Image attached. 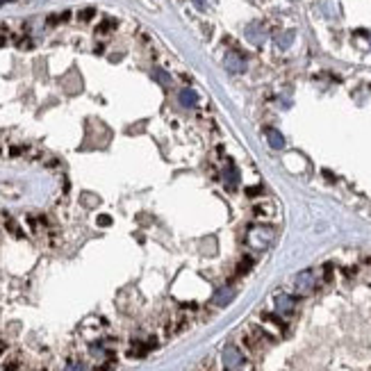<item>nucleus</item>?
Segmentation results:
<instances>
[{
  "label": "nucleus",
  "mask_w": 371,
  "mask_h": 371,
  "mask_svg": "<svg viewBox=\"0 0 371 371\" xmlns=\"http://www.w3.org/2000/svg\"><path fill=\"white\" fill-rule=\"evenodd\" d=\"M251 269V260H244L242 264H239V269H237V273H244V271H248Z\"/></svg>",
  "instance_id": "obj_8"
},
{
  "label": "nucleus",
  "mask_w": 371,
  "mask_h": 371,
  "mask_svg": "<svg viewBox=\"0 0 371 371\" xmlns=\"http://www.w3.org/2000/svg\"><path fill=\"white\" fill-rule=\"evenodd\" d=\"M312 287H314V273L312 271H303V273L296 276V289H299L301 294L312 292Z\"/></svg>",
  "instance_id": "obj_1"
},
{
  "label": "nucleus",
  "mask_w": 371,
  "mask_h": 371,
  "mask_svg": "<svg viewBox=\"0 0 371 371\" xmlns=\"http://www.w3.org/2000/svg\"><path fill=\"white\" fill-rule=\"evenodd\" d=\"M230 299H232V289H230V287H223V289H219L217 294H214V303L221 305V307L230 303Z\"/></svg>",
  "instance_id": "obj_4"
},
{
  "label": "nucleus",
  "mask_w": 371,
  "mask_h": 371,
  "mask_svg": "<svg viewBox=\"0 0 371 371\" xmlns=\"http://www.w3.org/2000/svg\"><path fill=\"white\" fill-rule=\"evenodd\" d=\"M180 100H182L184 105H192V102L196 100V96H194L192 91H182V94H180Z\"/></svg>",
  "instance_id": "obj_7"
},
{
  "label": "nucleus",
  "mask_w": 371,
  "mask_h": 371,
  "mask_svg": "<svg viewBox=\"0 0 371 371\" xmlns=\"http://www.w3.org/2000/svg\"><path fill=\"white\" fill-rule=\"evenodd\" d=\"M223 362H226V367L237 369L239 364H244V355L239 353L235 346H230V349H226V353H223Z\"/></svg>",
  "instance_id": "obj_2"
},
{
  "label": "nucleus",
  "mask_w": 371,
  "mask_h": 371,
  "mask_svg": "<svg viewBox=\"0 0 371 371\" xmlns=\"http://www.w3.org/2000/svg\"><path fill=\"white\" fill-rule=\"evenodd\" d=\"M66 371H85V369H82V367H80V364H71V367H68Z\"/></svg>",
  "instance_id": "obj_11"
},
{
  "label": "nucleus",
  "mask_w": 371,
  "mask_h": 371,
  "mask_svg": "<svg viewBox=\"0 0 371 371\" xmlns=\"http://www.w3.org/2000/svg\"><path fill=\"white\" fill-rule=\"evenodd\" d=\"M228 66H230L232 71H242V68H244V62H239V57L232 55V57H228Z\"/></svg>",
  "instance_id": "obj_6"
},
{
  "label": "nucleus",
  "mask_w": 371,
  "mask_h": 371,
  "mask_svg": "<svg viewBox=\"0 0 371 371\" xmlns=\"http://www.w3.org/2000/svg\"><path fill=\"white\" fill-rule=\"evenodd\" d=\"M276 310L282 312V314H289V312L294 310V299H292V296H287V294L276 296Z\"/></svg>",
  "instance_id": "obj_3"
},
{
  "label": "nucleus",
  "mask_w": 371,
  "mask_h": 371,
  "mask_svg": "<svg viewBox=\"0 0 371 371\" xmlns=\"http://www.w3.org/2000/svg\"><path fill=\"white\" fill-rule=\"evenodd\" d=\"M267 135H269V141H271V146L273 148H282V137H280V132H276V130H267Z\"/></svg>",
  "instance_id": "obj_5"
},
{
  "label": "nucleus",
  "mask_w": 371,
  "mask_h": 371,
  "mask_svg": "<svg viewBox=\"0 0 371 371\" xmlns=\"http://www.w3.org/2000/svg\"><path fill=\"white\" fill-rule=\"evenodd\" d=\"M91 16H94V9H85V12L80 14V18H82V21H89Z\"/></svg>",
  "instance_id": "obj_9"
},
{
  "label": "nucleus",
  "mask_w": 371,
  "mask_h": 371,
  "mask_svg": "<svg viewBox=\"0 0 371 371\" xmlns=\"http://www.w3.org/2000/svg\"><path fill=\"white\" fill-rule=\"evenodd\" d=\"M98 223H100V226H110L112 221H110V217H100V219H98Z\"/></svg>",
  "instance_id": "obj_10"
}]
</instances>
